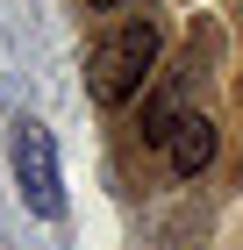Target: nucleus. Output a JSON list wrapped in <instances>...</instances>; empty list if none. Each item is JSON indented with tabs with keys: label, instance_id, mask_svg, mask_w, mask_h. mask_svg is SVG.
Listing matches in <instances>:
<instances>
[{
	"label": "nucleus",
	"instance_id": "1",
	"mask_svg": "<svg viewBox=\"0 0 243 250\" xmlns=\"http://www.w3.org/2000/svg\"><path fill=\"white\" fill-rule=\"evenodd\" d=\"M150 64H157V21L129 15L122 29H108V36L93 43V58H86V93H93L100 107H122V100L143 93Z\"/></svg>",
	"mask_w": 243,
	"mask_h": 250
},
{
	"label": "nucleus",
	"instance_id": "2",
	"mask_svg": "<svg viewBox=\"0 0 243 250\" xmlns=\"http://www.w3.org/2000/svg\"><path fill=\"white\" fill-rule=\"evenodd\" d=\"M15 186H22V208L57 222L65 214V186H57V143L43 122H15Z\"/></svg>",
	"mask_w": 243,
	"mask_h": 250
},
{
	"label": "nucleus",
	"instance_id": "3",
	"mask_svg": "<svg viewBox=\"0 0 243 250\" xmlns=\"http://www.w3.org/2000/svg\"><path fill=\"white\" fill-rule=\"evenodd\" d=\"M215 143H222V136H215V122H207V115H186L179 129H172L165 157H172V172H179V179H200L207 165H215Z\"/></svg>",
	"mask_w": 243,
	"mask_h": 250
},
{
	"label": "nucleus",
	"instance_id": "4",
	"mask_svg": "<svg viewBox=\"0 0 243 250\" xmlns=\"http://www.w3.org/2000/svg\"><path fill=\"white\" fill-rule=\"evenodd\" d=\"M86 7H100V15H108V7H122V0H86Z\"/></svg>",
	"mask_w": 243,
	"mask_h": 250
}]
</instances>
